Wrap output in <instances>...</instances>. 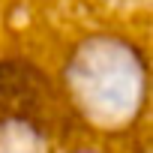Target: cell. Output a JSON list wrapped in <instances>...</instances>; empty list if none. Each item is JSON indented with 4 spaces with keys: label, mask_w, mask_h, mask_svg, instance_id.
I'll return each instance as SVG.
<instances>
[{
    "label": "cell",
    "mask_w": 153,
    "mask_h": 153,
    "mask_svg": "<svg viewBox=\"0 0 153 153\" xmlns=\"http://www.w3.org/2000/svg\"><path fill=\"white\" fill-rule=\"evenodd\" d=\"M0 153H42L36 132L24 123H6L0 129Z\"/></svg>",
    "instance_id": "obj_2"
},
{
    "label": "cell",
    "mask_w": 153,
    "mask_h": 153,
    "mask_svg": "<svg viewBox=\"0 0 153 153\" xmlns=\"http://www.w3.org/2000/svg\"><path fill=\"white\" fill-rule=\"evenodd\" d=\"M147 87L141 54L117 36H93L69 60V90L78 108L99 126L129 123Z\"/></svg>",
    "instance_id": "obj_1"
}]
</instances>
